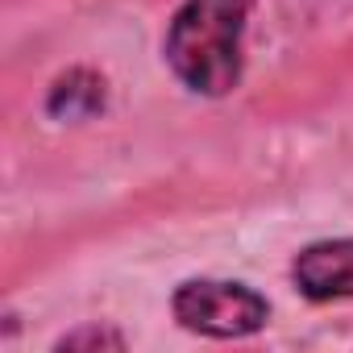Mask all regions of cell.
Masks as SVG:
<instances>
[{
  "label": "cell",
  "mask_w": 353,
  "mask_h": 353,
  "mask_svg": "<svg viewBox=\"0 0 353 353\" xmlns=\"http://www.w3.org/2000/svg\"><path fill=\"white\" fill-rule=\"evenodd\" d=\"M250 0H183L174 9L162 59L188 92L221 100L245 75Z\"/></svg>",
  "instance_id": "6da1fadb"
},
{
  "label": "cell",
  "mask_w": 353,
  "mask_h": 353,
  "mask_svg": "<svg viewBox=\"0 0 353 353\" xmlns=\"http://www.w3.org/2000/svg\"><path fill=\"white\" fill-rule=\"evenodd\" d=\"M170 312L188 332L212 341H241L266 328L270 303L262 291L237 279H188L174 287Z\"/></svg>",
  "instance_id": "7a4b0ae2"
},
{
  "label": "cell",
  "mask_w": 353,
  "mask_h": 353,
  "mask_svg": "<svg viewBox=\"0 0 353 353\" xmlns=\"http://www.w3.org/2000/svg\"><path fill=\"white\" fill-rule=\"evenodd\" d=\"M291 283L312 303L353 299V237L312 241L291 262Z\"/></svg>",
  "instance_id": "3957f363"
},
{
  "label": "cell",
  "mask_w": 353,
  "mask_h": 353,
  "mask_svg": "<svg viewBox=\"0 0 353 353\" xmlns=\"http://www.w3.org/2000/svg\"><path fill=\"white\" fill-rule=\"evenodd\" d=\"M104 108V79L92 75V71H67L54 88H50V100H46V112L59 117V121H83L92 112Z\"/></svg>",
  "instance_id": "277c9868"
},
{
  "label": "cell",
  "mask_w": 353,
  "mask_h": 353,
  "mask_svg": "<svg viewBox=\"0 0 353 353\" xmlns=\"http://www.w3.org/2000/svg\"><path fill=\"white\" fill-rule=\"evenodd\" d=\"M125 349V336L121 332H112V328H100V324H88V328H79V332H67L54 349Z\"/></svg>",
  "instance_id": "5b68a950"
}]
</instances>
